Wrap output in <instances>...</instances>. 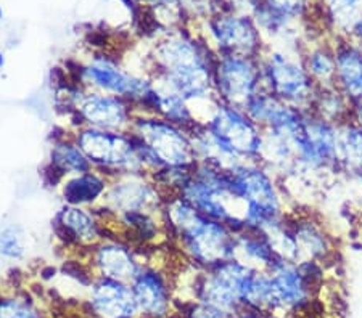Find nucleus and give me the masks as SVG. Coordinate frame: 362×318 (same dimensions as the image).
Wrapping results in <instances>:
<instances>
[{
    "instance_id": "nucleus-30",
    "label": "nucleus",
    "mask_w": 362,
    "mask_h": 318,
    "mask_svg": "<svg viewBox=\"0 0 362 318\" xmlns=\"http://www.w3.org/2000/svg\"><path fill=\"white\" fill-rule=\"evenodd\" d=\"M259 5L287 23L303 18L309 10V0H261Z\"/></svg>"
},
{
    "instance_id": "nucleus-7",
    "label": "nucleus",
    "mask_w": 362,
    "mask_h": 318,
    "mask_svg": "<svg viewBox=\"0 0 362 318\" xmlns=\"http://www.w3.org/2000/svg\"><path fill=\"white\" fill-rule=\"evenodd\" d=\"M66 73L74 82L86 89L118 95L132 102L136 111L153 87L148 74L134 71L122 65L116 56L107 54H93L84 61L74 63V68H66Z\"/></svg>"
},
{
    "instance_id": "nucleus-13",
    "label": "nucleus",
    "mask_w": 362,
    "mask_h": 318,
    "mask_svg": "<svg viewBox=\"0 0 362 318\" xmlns=\"http://www.w3.org/2000/svg\"><path fill=\"white\" fill-rule=\"evenodd\" d=\"M203 126L229 143L245 161H259L264 130L248 118L243 108L218 102Z\"/></svg>"
},
{
    "instance_id": "nucleus-21",
    "label": "nucleus",
    "mask_w": 362,
    "mask_h": 318,
    "mask_svg": "<svg viewBox=\"0 0 362 318\" xmlns=\"http://www.w3.org/2000/svg\"><path fill=\"white\" fill-rule=\"evenodd\" d=\"M335 85L349 100L362 95V49L348 39L335 37Z\"/></svg>"
},
{
    "instance_id": "nucleus-22",
    "label": "nucleus",
    "mask_w": 362,
    "mask_h": 318,
    "mask_svg": "<svg viewBox=\"0 0 362 318\" xmlns=\"http://www.w3.org/2000/svg\"><path fill=\"white\" fill-rule=\"evenodd\" d=\"M233 259L255 270H267L279 257L262 231L243 230L235 236Z\"/></svg>"
},
{
    "instance_id": "nucleus-2",
    "label": "nucleus",
    "mask_w": 362,
    "mask_h": 318,
    "mask_svg": "<svg viewBox=\"0 0 362 318\" xmlns=\"http://www.w3.org/2000/svg\"><path fill=\"white\" fill-rule=\"evenodd\" d=\"M227 172L233 192L247 207L245 230L262 231L291 211L279 177L259 161H247Z\"/></svg>"
},
{
    "instance_id": "nucleus-15",
    "label": "nucleus",
    "mask_w": 362,
    "mask_h": 318,
    "mask_svg": "<svg viewBox=\"0 0 362 318\" xmlns=\"http://www.w3.org/2000/svg\"><path fill=\"white\" fill-rule=\"evenodd\" d=\"M287 222L296 241V262L311 260L325 265L337 256V236L330 233L327 225L309 207H293L287 214Z\"/></svg>"
},
{
    "instance_id": "nucleus-8",
    "label": "nucleus",
    "mask_w": 362,
    "mask_h": 318,
    "mask_svg": "<svg viewBox=\"0 0 362 318\" xmlns=\"http://www.w3.org/2000/svg\"><path fill=\"white\" fill-rule=\"evenodd\" d=\"M209 44L216 55H243L261 58L266 50L264 37L253 16L223 8L208 21Z\"/></svg>"
},
{
    "instance_id": "nucleus-10",
    "label": "nucleus",
    "mask_w": 362,
    "mask_h": 318,
    "mask_svg": "<svg viewBox=\"0 0 362 318\" xmlns=\"http://www.w3.org/2000/svg\"><path fill=\"white\" fill-rule=\"evenodd\" d=\"M214 97L227 105L243 108L262 89L259 58L218 55L213 76Z\"/></svg>"
},
{
    "instance_id": "nucleus-11",
    "label": "nucleus",
    "mask_w": 362,
    "mask_h": 318,
    "mask_svg": "<svg viewBox=\"0 0 362 318\" xmlns=\"http://www.w3.org/2000/svg\"><path fill=\"white\" fill-rule=\"evenodd\" d=\"M52 230L63 250L84 256L97 243L115 235L93 207L63 204L52 219Z\"/></svg>"
},
{
    "instance_id": "nucleus-16",
    "label": "nucleus",
    "mask_w": 362,
    "mask_h": 318,
    "mask_svg": "<svg viewBox=\"0 0 362 318\" xmlns=\"http://www.w3.org/2000/svg\"><path fill=\"white\" fill-rule=\"evenodd\" d=\"M83 300L92 318H140L129 283L95 276Z\"/></svg>"
},
{
    "instance_id": "nucleus-33",
    "label": "nucleus",
    "mask_w": 362,
    "mask_h": 318,
    "mask_svg": "<svg viewBox=\"0 0 362 318\" xmlns=\"http://www.w3.org/2000/svg\"><path fill=\"white\" fill-rule=\"evenodd\" d=\"M5 68V55L0 51V69Z\"/></svg>"
},
{
    "instance_id": "nucleus-1",
    "label": "nucleus",
    "mask_w": 362,
    "mask_h": 318,
    "mask_svg": "<svg viewBox=\"0 0 362 318\" xmlns=\"http://www.w3.org/2000/svg\"><path fill=\"white\" fill-rule=\"evenodd\" d=\"M216 51L206 39H197L180 29L156 42L148 58L147 74L182 95L190 105L214 98Z\"/></svg>"
},
{
    "instance_id": "nucleus-23",
    "label": "nucleus",
    "mask_w": 362,
    "mask_h": 318,
    "mask_svg": "<svg viewBox=\"0 0 362 318\" xmlns=\"http://www.w3.org/2000/svg\"><path fill=\"white\" fill-rule=\"evenodd\" d=\"M303 63L316 87L335 85V47L334 42L303 44Z\"/></svg>"
},
{
    "instance_id": "nucleus-31",
    "label": "nucleus",
    "mask_w": 362,
    "mask_h": 318,
    "mask_svg": "<svg viewBox=\"0 0 362 318\" xmlns=\"http://www.w3.org/2000/svg\"><path fill=\"white\" fill-rule=\"evenodd\" d=\"M176 315L180 318H230L227 312L200 300H184L176 302Z\"/></svg>"
},
{
    "instance_id": "nucleus-18",
    "label": "nucleus",
    "mask_w": 362,
    "mask_h": 318,
    "mask_svg": "<svg viewBox=\"0 0 362 318\" xmlns=\"http://www.w3.org/2000/svg\"><path fill=\"white\" fill-rule=\"evenodd\" d=\"M93 167L74 142L71 130L52 137L47 154V164L42 169V178L47 187L58 188L63 178L92 171Z\"/></svg>"
},
{
    "instance_id": "nucleus-29",
    "label": "nucleus",
    "mask_w": 362,
    "mask_h": 318,
    "mask_svg": "<svg viewBox=\"0 0 362 318\" xmlns=\"http://www.w3.org/2000/svg\"><path fill=\"white\" fill-rule=\"evenodd\" d=\"M0 318H47L36 299L28 294L0 298Z\"/></svg>"
},
{
    "instance_id": "nucleus-28",
    "label": "nucleus",
    "mask_w": 362,
    "mask_h": 318,
    "mask_svg": "<svg viewBox=\"0 0 362 318\" xmlns=\"http://www.w3.org/2000/svg\"><path fill=\"white\" fill-rule=\"evenodd\" d=\"M31 250V236L20 224H8L0 228V256L23 260Z\"/></svg>"
},
{
    "instance_id": "nucleus-19",
    "label": "nucleus",
    "mask_w": 362,
    "mask_h": 318,
    "mask_svg": "<svg viewBox=\"0 0 362 318\" xmlns=\"http://www.w3.org/2000/svg\"><path fill=\"white\" fill-rule=\"evenodd\" d=\"M243 111L247 113L248 118L253 121L255 124H258L262 130L280 132H290L298 129L306 114V111L282 102L280 98L272 95L271 92H267L266 89L256 92V94L245 103Z\"/></svg>"
},
{
    "instance_id": "nucleus-20",
    "label": "nucleus",
    "mask_w": 362,
    "mask_h": 318,
    "mask_svg": "<svg viewBox=\"0 0 362 318\" xmlns=\"http://www.w3.org/2000/svg\"><path fill=\"white\" fill-rule=\"evenodd\" d=\"M108 185L110 178L107 176L92 169L89 172L63 178V182L57 190L63 204L97 207L102 204Z\"/></svg>"
},
{
    "instance_id": "nucleus-12",
    "label": "nucleus",
    "mask_w": 362,
    "mask_h": 318,
    "mask_svg": "<svg viewBox=\"0 0 362 318\" xmlns=\"http://www.w3.org/2000/svg\"><path fill=\"white\" fill-rule=\"evenodd\" d=\"M151 254L119 235H112L92 246L84 259L95 276L131 283L148 262Z\"/></svg>"
},
{
    "instance_id": "nucleus-32",
    "label": "nucleus",
    "mask_w": 362,
    "mask_h": 318,
    "mask_svg": "<svg viewBox=\"0 0 362 318\" xmlns=\"http://www.w3.org/2000/svg\"><path fill=\"white\" fill-rule=\"evenodd\" d=\"M353 121L356 124L362 126V95L353 100Z\"/></svg>"
},
{
    "instance_id": "nucleus-6",
    "label": "nucleus",
    "mask_w": 362,
    "mask_h": 318,
    "mask_svg": "<svg viewBox=\"0 0 362 318\" xmlns=\"http://www.w3.org/2000/svg\"><path fill=\"white\" fill-rule=\"evenodd\" d=\"M71 134L93 169L102 172L110 181L124 173L147 172L139 152V142L132 132L83 126L71 130Z\"/></svg>"
},
{
    "instance_id": "nucleus-24",
    "label": "nucleus",
    "mask_w": 362,
    "mask_h": 318,
    "mask_svg": "<svg viewBox=\"0 0 362 318\" xmlns=\"http://www.w3.org/2000/svg\"><path fill=\"white\" fill-rule=\"evenodd\" d=\"M153 85L156 89V111L155 114L165 118L169 123L184 127L187 130H192L198 124L194 111H192L190 103L185 98L177 94L173 87L160 79H153Z\"/></svg>"
},
{
    "instance_id": "nucleus-14",
    "label": "nucleus",
    "mask_w": 362,
    "mask_h": 318,
    "mask_svg": "<svg viewBox=\"0 0 362 318\" xmlns=\"http://www.w3.org/2000/svg\"><path fill=\"white\" fill-rule=\"evenodd\" d=\"M131 288L140 318H171L176 314L174 275L151 262V257L131 283Z\"/></svg>"
},
{
    "instance_id": "nucleus-17",
    "label": "nucleus",
    "mask_w": 362,
    "mask_h": 318,
    "mask_svg": "<svg viewBox=\"0 0 362 318\" xmlns=\"http://www.w3.org/2000/svg\"><path fill=\"white\" fill-rule=\"evenodd\" d=\"M271 276L274 299H276V317L279 312L300 310L311 300L314 283L296 262L277 259L266 270Z\"/></svg>"
},
{
    "instance_id": "nucleus-3",
    "label": "nucleus",
    "mask_w": 362,
    "mask_h": 318,
    "mask_svg": "<svg viewBox=\"0 0 362 318\" xmlns=\"http://www.w3.org/2000/svg\"><path fill=\"white\" fill-rule=\"evenodd\" d=\"M148 173L161 167H195L197 154L190 130L169 123L158 114L137 113L131 129Z\"/></svg>"
},
{
    "instance_id": "nucleus-4",
    "label": "nucleus",
    "mask_w": 362,
    "mask_h": 318,
    "mask_svg": "<svg viewBox=\"0 0 362 318\" xmlns=\"http://www.w3.org/2000/svg\"><path fill=\"white\" fill-rule=\"evenodd\" d=\"M203 216L226 224L235 233L245 230L247 207L233 192L229 172L208 163H197L194 176L177 193Z\"/></svg>"
},
{
    "instance_id": "nucleus-5",
    "label": "nucleus",
    "mask_w": 362,
    "mask_h": 318,
    "mask_svg": "<svg viewBox=\"0 0 362 318\" xmlns=\"http://www.w3.org/2000/svg\"><path fill=\"white\" fill-rule=\"evenodd\" d=\"M301 49L303 44H285L282 47L266 45L259 58L262 89L291 106L311 111L317 87L306 71Z\"/></svg>"
},
{
    "instance_id": "nucleus-36",
    "label": "nucleus",
    "mask_w": 362,
    "mask_h": 318,
    "mask_svg": "<svg viewBox=\"0 0 362 318\" xmlns=\"http://www.w3.org/2000/svg\"><path fill=\"white\" fill-rule=\"evenodd\" d=\"M0 18H2V8H0Z\"/></svg>"
},
{
    "instance_id": "nucleus-26",
    "label": "nucleus",
    "mask_w": 362,
    "mask_h": 318,
    "mask_svg": "<svg viewBox=\"0 0 362 318\" xmlns=\"http://www.w3.org/2000/svg\"><path fill=\"white\" fill-rule=\"evenodd\" d=\"M311 113L338 127L353 121V100H349L337 85L317 87Z\"/></svg>"
},
{
    "instance_id": "nucleus-25",
    "label": "nucleus",
    "mask_w": 362,
    "mask_h": 318,
    "mask_svg": "<svg viewBox=\"0 0 362 318\" xmlns=\"http://www.w3.org/2000/svg\"><path fill=\"white\" fill-rule=\"evenodd\" d=\"M320 7L335 37L348 39L362 23V0H320Z\"/></svg>"
},
{
    "instance_id": "nucleus-27",
    "label": "nucleus",
    "mask_w": 362,
    "mask_h": 318,
    "mask_svg": "<svg viewBox=\"0 0 362 318\" xmlns=\"http://www.w3.org/2000/svg\"><path fill=\"white\" fill-rule=\"evenodd\" d=\"M338 163L341 177L362 172V126L354 121L338 126Z\"/></svg>"
},
{
    "instance_id": "nucleus-34",
    "label": "nucleus",
    "mask_w": 362,
    "mask_h": 318,
    "mask_svg": "<svg viewBox=\"0 0 362 318\" xmlns=\"http://www.w3.org/2000/svg\"><path fill=\"white\" fill-rule=\"evenodd\" d=\"M208 2H214V4H224V5H226V8H227V4H226V0H208Z\"/></svg>"
},
{
    "instance_id": "nucleus-35",
    "label": "nucleus",
    "mask_w": 362,
    "mask_h": 318,
    "mask_svg": "<svg viewBox=\"0 0 362 318\" xmlns=\"http://www.w3.org/2000/svg\"><path fill=\"white\" fill-rule=\"evenodd\" d=\"M171 318H180V317H179V315H176V314H174Z\"/></svg>"
},
{
    "instance_id": "nucleus-9",
    "label": "nucleus",
    "mask_w": 362,
    "mask_h": 318,
    "mask_svg": "<svg viewBox=\"0 0 362 318\" xmlns=\"http://www.w3.org/2000/svg\"><path fill=\"white\" fill-rule=\"evenodd\" d=\"M166 195L153 182L150 173H124L110 181L100 206L95 209L102 217H112L132 211L160 214Z\"/></svg>"
}]
</instances>
